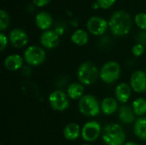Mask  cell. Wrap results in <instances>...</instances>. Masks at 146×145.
<instances>
[{
	"label": "cell",
	"instance_id": "6da1fadb",
	"mask_svg": "<svg viewBox=\"0 0 146 145\" xmlns=\"http://www.w3.org/2000/svg\"><path fill=\"white\" fill-rule=\"evenodd\" d=\"M132 18L130 15L123 10L115 12L110 20L109 26L111 32L117 37L127 35L132 28Z\"/></svg>",
	"mask_w": 146,
	"mask_h": 145
},
{
	"label": "cell",
	"instance_id": "7a4b0ae2",
	"mask_svg": "<svg viewBox=\"0 0 146 145\" xmlns=\"http://www.w3.org/2000/svg\"><path fill=\"white\" fill-rule=\"evenodd\" d=\"M101 136L105 145H124L126 143L125 131L121 125L116 123L106 125Z\"/></svg>",
	"mask_w": 146,
	"mask_h": 145
},
{
	"label": "cell",
	"instance_id": "3957f363",
	"mask_svg": "<svg viewBox=\"0 0 146 145\" xmlns=\"http://www.w3.org/2000/svg\"><path fill=\"white\" fill-rule=\"evenodd\" d=\"M98 67L92 62H85L81 63L77 71V77L79 82L83 85H92L98 80L99 77Z\"/></svg>",
	"mask_w": 146,
	"mask_h": 145
},
{
	"label": "cell",
	"instance_id": "277c9868",
	"mask_svg": "<svg viewBox=\"0 0 146 145\" xmlns=\"http://www.w3.org/2000/svg\"><path fill=\"white\" fill-rule=\"evenodd\" d=\"M79 111L86 117H96L101 113V105L95 96L92 94L84 95L78 103Z\"/></svg>",
	"mask_w": 146,
	"mask_h": 145
},
{
	"label": "cell",
	"instance_id": "5b68a950",
	"mask_svg": "<svg viewBox=\"0 0 146 145\" xmlns=\"http://www.w3.org/2000/svg\"><path fill=\"white\" fill-rule=\"evenodd\" d=\"M121 68L120 64L115 61H109L105 62L99 72V78L105 84H113L117 81L121 76Z\"/></svg>",
	"mask_w": 146,
	"mask_h": 145
},
{
	"label": "cell",
	"instance_id": "8992f818",
	"mask_svg": "<svg viewBox=\"0 0 146 145\" xmlns=\"http://www.w3.org/2000/svg\"><path fill=\"white\" fill-rule=\"evenodd\" d=\"M23 58L29 66L37 67L44 62L46 59V53L43 48L37 45H31L24 51Z\"/></svg>",
	"mask_w": 146,
	"mask_h": 145
},
{
	"label": "cell",
	"instance_id": "52a82bcc",
	"mask_svg": "<svg viewBox=\"0 0 146 145\" xmlns=\"http://www.w3.org/2000/svg\"><path fill=\"white\" fill-rule=\"evenodd\" d=\"M49 103L52 109L62 112L69 107V97L62 90H55L49 96Z\"/></svg>",
	"mask_w": 146,
	"mask_h": 145
},
{
	"label": "cell",
	"instance_id": "ba28073f",
	"mask_svg": "<svg viewBox=\"0 0 146 145\" xmlns=\"http://www.w3.org/2000/svg\"><path fill=\"white\" fill-rule=\"evenodd\" d=\"M102 126L98 121H90L82 126L81 138L87 143H92L102 135Z\"/></svg>",
	"mask_w": 146,
	"mask_h": 145
},
{
	"label": "cell",
	"instance_id": "9c48e42d",
	"mask_svg": "<svg viewBox=\"0 0 146 145\" xmlns=\"http://www.w3.org/2000/svg\"><path fill=\"white\" fill-rule=\"evenodd\" d=\"M109 26V23L107 21L100 16H92L91 17L86 23L87 30L90 33L95 36L103 35Z\"/></svg>",
	"mask_w": 146,
	"mask_h": 145
},
{
	"label": "cell",
	"instance_id": "30bf717a",
	"mask_svg": "<svg viewBox=\"0 0 146 145\" xmlns=\"http://www.w3.org/2000/svg\"><path fill=\"white\" fill-rule=\"evenodd\" d=\"M130 86L137 93L146 91V73L142 70L134 71L130 78Z\"/></svg>",
	"mask_w": 146,
	"mask_h": 145
},
{
	"label": "cell",
	"instance_id": "8fae6325",
	"mask_svg": "<svg viewBox=\"0 0 146 145\" xmlns=\"http://www.w3.org/2000/svg\"><path fill=\"white\" fill-rule=\"evenodd\" d=\"M9 39L12 46L16 49H21L27 44L28 35L23 29L15 28L9 32Z\"/></svg>",
	"mask_w": 146,
	"mask_h": 145
},
{
	"label": "cell",
	"instance_id": "7c38bea8",
	"mask_svg": "<svg viewBox=\"0 0 146 145\" xmlns=\"http://www.w3.org/2000/svg\"><path fill=\"white\" fill-rule=\"evenodd\" d=\"M59 37L60 36L56 32L55 30L44 31L40 36V44L46 49H54L59 44Z\"/></svg>",
	"mask_w": 146,
	"mask_h": 145
},
{
	"label": "cell",
	"instance_id": "4fadbf2b",
	"mask_svg": "<svg viewBox=\"0 0 146 145\" xmlns=\"http://www.w3.org/2000/svg\"><path fill=\"white\" fill-rule=\"evenodd\" d=\"M132 91L133 90L129 84L125 83V82L118 84L115 90V99L122 104L127 103L131 97Z\"/></svg>",
	"mask_w": 146,
	"mask_h": 145
},
{
	"label": "cell",
	"instance_id": "5bb4252c",
	"mask_svg": "<svg viewBox=\"0 0 146 145\" xmlns=\"http://www.w3.org/2000/svg\"><path fill=\"white\" fill-rule=\"evenodd\" d=\"M24 58H22L18 54H11L8 56L3 62L5 68L11 72H15L20 70L23 66Z\"/></svg>",
	"mask_w": 146,
	"mask_h": 145
},
{
	"label": "cell",
	"instance_id": "9a60e30c",
	"mask_svg": "<svg viewBox=\"0 0 146 145\" xmlns=\"http://www.w3.org/2000/svg\"><path fill=\"white\" fill-rule=\"evenodd\" d=\"M118 117L121 123L123 124H131L136 121L135 117L136 115L134 114L132 107L127 105L122 104L118 109Z\"/></svg>",
	"mask_w": 146,
	"mask_h": 145
},
{
	"label": "cell",
	"instance_id": "2e32d148",
	"mask_svg": "<svg viewBox=\"0 0 146 145\" xmlns=\"http://www.w3.org/2000/svg\"><path fill=\"white\" fill-rule=\"evenodd\" d=\"M101 112L105 115H112L118 110V101L115 97H107L100 103Z\"/></svg>",
	"mask_w": 146,
	"mask_h": 145
},
{
	"label": "cell",
	"instance_id": "e0dca14e",
	"mask_svg": "<svg viewBox=\"0 0 146 145\" xmlns=\"http://www.w3.org/2000/svg\"><path fill=\"white\" fill-rule=\"evenodd\" d=\"M63 136L68 141H74L81 136V128L77 123H68L63 129Z\"/></svg>",
	"mask_w": 146,
	"mask_h": 145
},
{
	"label": "cell",
	"instance_id": "ac0fdd59",
	"mask_svg": "<svg viewBox=\"0 0 146 145\" xmlns=\"http://www.w3.org/2000/svg\"><path fill=\"white\" fill-rule=\"evenodd\" d=\"M35 23L40 30L47 31L52 25V17L49 13L41 11L37 14L35 17Z\"/></svg>",
	"mask_w": 146,
	"mask_h": 145
},
{
	"label": "cell",
	"instance_id": "d6986e66",
	"mask_svg": "<svg viewBox=\"0 0 146 145\" xmlns=\"http://www.w3.org/2000/svg\"><path fill=\"white\" fill-rule=\"evenodd\" d=\"M84 85L80 82H74L71 83L67 89V95L68 96L69 99L77 100L80 99L84 96Z\"/></svg>",
	"mask_w": 146,
	"mask_h": 145
},
{
	"label": "cell",
	"instance_id": "ffe728a7",
	"mask_svg": "<svg viewBox=\"0 0 146 145\" xmlns=\"http://www.w3.org/2000/svg\"><path fill=\"white\" fill-rule=\"evenodd\" d=\"M134 134L141 140L146 141V117H139L133 125Z\"/></svg>",
	"mask_w": 146,
	"mask_h": 145
},
{
	"label": "cell",
	"instance_id": "44dd1931",
	"mask_svg": "<svg viewBox=\"0 0 146 145\" xmlns=\"http://www.w3.org/2000/svg\"><path fill=\"white\" fill-rule=\"evenodd\" d=\"M71 40L76 45H79V46L85 45L89 41L88 32L83 29H77L72 33Z\"/></svg>",
	"mask_w": 146,
	"mask_h": 145
},
{
	"label": "cell",
	"instance_id": "7402d4cb",
	"mask_svg": "<svg viewBox=\"0 0 146 145\" xmlns=\"http://www.w3.org/2000/svg\"><path fill=\"white\" fill-rule=\"evenodd\" d=\"M132 109L136 116L142 117L146 114V99L144 97H138L133 102Z\"/></svg>",
	"mask_w": 146,
	"mask_h": 145
},
{
	"label": "cell",
	"instance_id": "603a6c76",
	"mask_svg": "<svg viewBox=\"0 0 146 145\" xmlns=\"http://www.w3.org/2000/svg\"><path fill=\"white\" fill-rule=\"evenodd\" d=\"M9 14L5 10L1 9L0 10V30L4 31L5 29L9 27Z\"/></svg>",
	"mask_w": 146,
	"mask_h": 145
},
{
	"label": "cell",
	"instance_id": "cb8c5ba5",
	"mask_svg": "<svg viewBox=\"0 0 146 145\" xmlns=\"http://www.w3.org/2000/svg\"><path fill=\"white\" fill-rule=\"evenodd\" d=\"M134 21L136 25L142 29L143 31L146 30V14L145 13H139L135 15Z\"/></svg>",
	"mask_w": 146,
	"mask_h": 145
},
{
	"label": "cell",
	"instance_id": "d4e9b609",
	"mask_svg": "<svg viewBox=\"0 0 146 145\" xmlns=\"http://www.w3.org/2000/svg\"><path fill=\"white\" fill-rule=\"evenodd\" d=\"M132 52H133V54L134 56L139 57V56H141L144 54V52H145V46L142 45L141 44L137 43L135 45H133V49H132Z\"/></svg>",
	"mask_w": 146,
	"mask_h": 145
},
{
	"label": "cell",
	"instance_id": "484cf974",
	"mask_svg": "<svg viewBox=\"0 0 146 145\" xmlns=\"http://www.w3.org/2000/svg\"><path fill=\"white\" fill-rule=\"evenodd\" d=\"M116 0H98V3L99 5L100 8H103V9H109L110 8L111 6H113V4L115 3Z\"/></svg>",
	"mask_w": 146,
	"mask_h": 145
},
{
	"label": "cell",
	"instance_id": "4316f807",
	"mask_svg": "<svg viewBox=\"0 0 146 145\" xmlns=\"http://www.w3.org/2000/svg\"><path fill=\"white\" fill-rule=\"evenodd\" d=\"M8 42H9V40H8L7 36L4 33L1 32L0 33V50L1 51H3L6 49V47L8 45Z\"/></svg>",
	"mask_w": 146,
	"mask_h": 145
},
{
	"label": "cell",
	"instance_id": "83f0119b",
	"mask_svg": "<svg viewBox=\"0 0 146 145\" xmlns=\"http://www.w3.org/2000/svg\"><path fill=\"white\" fill-rule=\"evenodd\" d=\"M137 41L139 44H141L142 45L146 46V30L145 31H141L136 38Z\"/></svg>",
	"mask_w": 146,
	"mask_h": 145
},
{
	"label": "cell",
	"instance_id": "f1b7e54d",
	"mask_svg": "<svg viewBox=\"0 0 146 145\" xmlns=\"http://www.w3.org/2000/svg\"><path fill=\"white\" fill-rule=\"evenodd\" d=\"M34 4H36L38 7H43L45 6L46 4H48L50 3V0H33Z\"/></svg>",
	"mask_w": 146,
	"mask_h": 145
},
{
	"label": "cell",
	"instance_id": "f546056e",
	"mask_svg": "<svg viewBox=\"0 0 146 145\" xmlns=\"http://www.w3.org/2000/svg\"><path fill=\"white\" fill-rule=\"evenodd\" d=\"M124 145H139L137 143H135V142H133V141H131V142H127V143H125V144Z\"/></svg>",
	"mask_w": 146,
	"mask_h": 145
},
{
	"label": "cell",
	"instance_id": "4dcf8cb0",
	"mask_svg": "<svg viewBox=\"0 0 146 145\" xmlns=\"http://www.w3.org/2000/svg\"><path fill=\"white\" fill-rule=\"evenodd\" d=\"M81 145H91V144H81Z\"/></svg>",
	"mask_w": 146,
	"mask_h": 145
},
{
	"label": "cell",
	"instance_id": "1f68e13d",
	"mask_svg": "<svg viewBox=\"0 0 146 145\" xmlns=\"http://www.w3.org/2000/svg\"><path fill=\"white\" fill-rule=\"evenodd\" d=\"M145 73H146V71H145Z\"/></svg>",
	"mask_w": 146,
	"mask_h": 145
}]
</instances>
